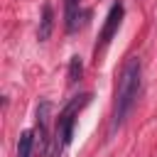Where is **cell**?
I'll return each instance as SVG.
<instances>
[{"label":"cell","mask_w":157,"mask_h":157,"mask_svg":"<svg viewBox=\"0 0 157 157\" xmlns=\"http://www.w3.org/2000/svg\"><path fill=\"white\" fill-rule=\"evenodd\" d=\"M140 81H142V61L140 56H130L118 76V88H115V103H113V115H110V128L108 135L113 137L115 130L125 123L128 113L132 110L137 93H140Z\"/></svg>","instance_id":"cell-1"},{"label":"cell","mask_w":157,"mask_h":157,"mask_svg":"<svg viewBox=\"0 0 157 157\" xmlns=\"http://www.w3.org/2000/svg\"><path fill=\"white\" fill-rule=\"evenodd\" d=\"M88 101H91V93H81V96H74V98L64 105V110H61L59 118H56V125H54V132H52V142H49L47 157H59V155L66 150V145H69L71 137H74L76 118H78L81 108L88 105Z\"/></svg>","instance_id":"cell-2"},{"label":"cell","mask_w":157,"mask_h":157,"mask_svg":"<svg viewBox=\"0 0 157 157\" xmlns=\"http://www.w3.org/2000/svg\"><path fill=\"white\" fill-rule=\"evenodd\" d=\"M123 17H125V5L118 0V2H113V7L108 10V15H105V25H103V29H101V34H98V42H96V47H93L96 59H98V54L110 44V39L115 37V32H118Z\"/></svg>","instance_id":"cell-3"},{"label":"cell","mask_w":157,"mask_h":157,"mask_svg":"<svg viewBox=\"0 0 157 157\" xmlns=\"http://www.w3.org/2000/svg\"><path fill=\"white\" fill-rule=\"evenodd\" d=\"M49 120H52V103L49 101H42L37 105V130H34V140L39 142V147L44 152H49Z\"/></svg>","instance_id":"cell-4"},{"label":"cell","mask_w":157,"mask_h":157,"mask_svg":"<svg viewBox=\"0 0 157 157\" xmlns=\"http://www.w3.org/2000/svg\"><path fill=\"white\" fill-rule=\"evenodd\" d=\"M78 12H81V0H64V29L69 34L78 29Z\"/></svg>","instance_id":"cell-5"},{"label":"cell","mask_w":157,"mask_h":157,"mask_svg":"<svg viewBox=\"0 0 157 157\" xmlns=\"http://www.w3.org/2000/svg\"><path fill=\"white\" fill-rule=\"evenodd\" d=\"M52 29H54V10L49 2H44L42 7V20H39V27H37V39L39 42H47L52 37Z\"/></svg>","instance_id":"cell-6"},{"label":"cell","mask_w":157,"mask_h":157,"mask_svg":"<svg viewBox=\"0 0 157 157\" xmlns=\"http://www.w3.org/2000/svg\"><path fill=\"white\" fill-rule=\"evenodd\" d=\"M34 132L32 130H25L22 135H20V142H17V157H32V152H34Z\"/></svg>","instance_id":"cell-7"},{"label":"cell","mask_w":157,"mask_h":157,"mask_svg":"<svg viewBox=\"0 0 157 157\" xmlns=\"http://www.w3.org/2000/svg\"><path fill=\"white\" fill-rule=\"evenodd\" d=\"M81 76H83V61H81V56H71V61H69V83L81 81Z\"/></svg>","instance_id":"cell-8"}]
</instances>
